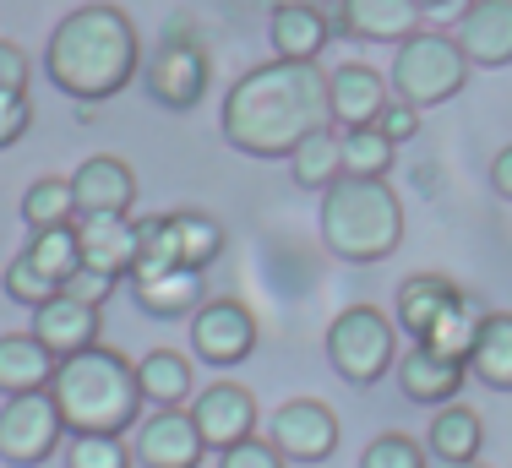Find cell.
I'll return each instance as SVG.
<instances>
[{"label":"cell","instance_id":"1","mask_svg":"<svg viewBox=\"0 0 512 468\" xmlns=\"http://www.w3.org/2000/svg\"><path fill=\"white\" fill-rule=\"evenodd\" d=\"M224 142L246 158H289L306 137L333 126L327 71L316 60H262L224 93Z\"/></svg>","mask_w":512,"mask_h":468},{"label":"cell","instance_id":"2","mask_svg":"<svg viewBox=\"0 0 512 468\" xmlns=\"http://www.w3.org/2000/svg\"><path fill=\"white\" fill-rule=\"evenodd\" d=\"M44 77L77 104H104V98L126 93L131 77H142L137 22L109 0L66 11L44 44Z\"/></svg>","mask_w":512,"mask_h":468},{"label":"cell","instance_id":"3","mask_svg":"<svg viewBox=\"0 0 512 468\" xmlns=\"http://www.w3.org/2000/svg\"><path fill=\"white\" fill-rule=\"evenodd\" d=\"M50 398L66 436H126L148 409L137 387V360H126L109 343H88L82 354H66L50 376Z\"/></svg>","mask_w":512,"mask_h":468},{"label":"cell","instance_id":"4","mask_svg":"<svg viewBox=\"0 0 512 468\" xmlns=\"http://www.w3.org/2000/svg\"><path fill=\"white\" fill-rule=\"evenodd\" d=\"M316 229H322V245L338 262L371 267V262H387L404 245V202H398V191L387 180L338 175L322 191Z\"/></svg>","mask_w":512,"mask_h":468},{"label":"cell","instance_id":"5","mask_svg":"<svg viewBox=\"0 0 512 468\" xmlns=\"http://www.w3.org/2000/svg\"><path fill=\"white\" fill-rule=\"evenodd\" d=\"M327 365L349 387H376L398 365V322L382 305H344L327 322Z\"/></svg>","mask_w":512,"mask_h":468},{"label":"cell","instance_id":"6","mask_svg":"<svg viewBox=\"0 0 512 468\" xmlns=\"http://www.w3.org/2000/svg\"><path fill=\"white\" fill-rule=\"evenodd\" d=\"M469 82V55L458 49L453 33L436 28H414L393 55V98H404L425 115V109L447 104V98L463 93Z\"/></svg>","mask_w":512,"mask_h":468},{"label":"cell","instance_id":"7","mask_svg":"<svg viewBox=\"0 0 512 468\" xmlns=\"http://www.w3.org/2000/svg\"><path fill=\"white\" fill-rule=\"evenodd\" d=\"M142 88L158 109H197L207 98V55L191 33V22L164 28V39L142 60Z\"/></svg>","mask_w":512,"mask_h":468},{"label":"cell","instance_id":"8","mask_svg":"<svg viewBox=\"0 0 512 468\" xmlns=\"http://www.w3.org/2000/svg\"><path fill=\"white\" fill-rule=\"evenodd\" d=\"M66 441L60 409L50 392H22L0 403V463L6 468H39L50 463Z\"/></svg>","mask_w":512,"mask_h":468},{"label":"cell","instance_id":"9","mask_svg":"<svg viewBox=\"0 0 512 468\" xmlns=\"http://www.w3.org/2000/svg\"><path fill=\"white\" fill-rule=\"evenodd\" d=\"M186 327H191V354H197L202 365H240V360L256 354V338H262L251 305L235 300V294L202 300Z\"/></svg>","mask_w":512,"mask_h":468},{"label":"cell","instance_id":"10","mask_svg":"<svg viewBox=\"0 0 512 468\" xmlns=\"http://www.w3.org/2000/svg\"><path fill=\"white\" fill-rule=\"evenodd\" d=\"M338 436L344 425L322 398H289L284 409H273V425H267V441L284 463H327L338 452Z\"/></svg>","mask_w":512,"mask_h":468},{"label":"cell","instance_id":"11","mask_svg":"<svg viewBox=\"0 0 512 468\" xmlns=\"http://www.w3.org/2000/svg\"><path fill=\"white\" fill-rule=\"evenodd\" d=\"M131 458L142 468H202L207 447L202 430L191 420V409H153L137 420V441H131Z\"/></svg>","mask_w":512,"mask_h":468},{"label":"cell","instance_id":"12","mask_svg":"<svg viewBox=\"0 0 512 468\" xmlns=\"http://www.w3.org/2000/svg\"><path fill=\"white\" fill-rule=\"evenodd\" d=\"M186 409L202 430L207 452H224V447H235V441L256 436V398H251V387H240V381H207Z\"/></svg>","mask_w":512,"mask_h":468},{"label":"cell","instance_id":"13","mask_svg":"<svg viewBox=\"0 0 512 468\" xmlns=\"http://www.w3.org/2000/svg\"><path fill=\"white\" fill-rule=\"evenodd\" d=\"M99 327H104L99 305H82L77 294L60 289L44 305H33V327L28 332L55 354V360H66V354H82L88 343H99Z\"/></svg>","mask_w":512,"mask_h":468},{"label":"cell","instance_id":"14","mask_svg":"<svg viewBox=\"0 0 512 468\" xmlns=\"http://www.w3.org/2000/svg\"><path fill=\"white\" fill-rule=\"evenodd\" d=\"M77 251L82 267H99L109 278H126L137 262V218L131 213H77Z\"/></svg>","mask_w":512,"mask_h":468},{"label":"cell","instance_id":"15","mask_svg":"<svg viewBox=\"0 0 512 468\" xmlns=\"http://www.w3.org/2000/svg\"><path fill=\"white\" fill-rule=\"evenodd\" d=\"M453 39L469 66H512V0H463Z\"/></svg>","mask_w":512,"mask_h":468},{"label":"cell","instance_id":"16","mask_svg":"<svg viewBox=\"0 0 512 468\" xmlns=\"http://www.w3.org/2000/svg\"><path fill=\"white\" fill-rule=\"evenodd\" d=\"M327 109H333V131L376 126V115L387 109V77L376 66H360V60L327 71Z\"/></svg>","mask_w":512,"mask_h":468},{"label":"cell","instance_id":"17","mask_svg":"<svg viewBox=\"0 0 512 468\" xmlns=\"http://www.w3.org/2000/svg\"><path fill=\"white\" fill-rule=\"evenodd\" d=\"M71 196H77V213H131L137 169L115 153H93L71 169Z\"/></svg>","mask_w":512,"mask_h":468},{"label":"cell","instance_id":"18","mask_svg":"<svg viewBox=\"0 0 512 468\" xmlns=\"http://www.w3.org/2000/svg\"><path fill=\"white\" fill-rule=\"evenodd\" d=\"M398 376V392H404L409 403H425V409H442V403H453L463 392V376H469V365L447 360V354L425 349V343H414L409 354H398L393 365Z\"/></svg>","mask_w":512,"mask_h":468},{"label":"cell","instance_id":"19","mask_svg":"<svg viewBox=\"0 0 512 468\" xmlns=\"http://www.w3.org/2000/svg\"><path fill=\"white\" fill-rule=\"evenodd\" d=\"M425 11L414 0H338V33L360 44H404Z\"/></svg>","mask_w":512,"mask_h":468},{"label":"cell","instance_id":"20","mask_svg":"<svg viewBox=\"0 0 512 468\" xmlns=\"http://www.w3.org/2000/svg\"><path fill=\"white\" fill-rule=\"evenodd\" d=\"M267 39H273L278 60H316L327 49V39H333V22L311 0H278L273 22H267Z\"/></svg>","mask_w":512,"mask_h":468},{"label":"cell","instance_id":"21","mask_svg":"<svg viewBox=\"0 0 512 468\" xmlns=\"http://www.w3.org/2000/svg\"><path fill=\"white\" fill-rule=\"evenodd\" d=\"M137 387L148 409H186L197 398V371L180 349H148L137 360Z\"/></svg>","mask_w":512,"mask_h":468},{"label":"cell","instance_id":"22","mask_svg":"<svg viewBox=\"0 0 512 468\" xmlns=\"http://www.w3.org/2000/svg\"><path fill=\"white\" fill-rule=\"evenodd\" d=\"M55 354L44 349L33 332H6L0 338V398H22V392H50Z\"/></svg>","mask_w":512,"mask_h":468},{"label":"cell","instance_id":"23","mask_svg":"<svg viewBox=\"0 0 512 468\" xmlns=\"http://www.w3.org/2000/svg\"><path fill=\"white\" fill-rule=\"evenodd\" d=\"M458 283L447 278V273H414L398 283V300H393V322L409 332V338H425L431 332V322L447 311V305L458 300Z\"/></svg>","mask_w":512,"mask_h":468},{"label":"cell","instance_id":"24","mask_svg":"<svg viewBox=\"0 0 512 468\" xmlns=\"http://www.w3.org/2000/svg\"><path fill=\"white\" fill-rule=\"evenodd\" d=\"M126 283H131L137 311L158 316V322H169V316H191L202 305V273H197V267H169V273L126 278Z\"/></svg>","mask_w":512,"mask_h":468},{"label":"cell","instance_id":"25","mask_svg":"<svg viewBox=\"0 0 512 468\" xmlns=\"http://www.w3.org/2000/svg\"><path fill=\"white\" fill-rule=\"evenodd\" d=\"M425 452H431L436 463H469L485 452V425L474 409H463V403H442V409L431 414V430H425Z\"/></svg>","mask_w":512,"mask_h":468},{"label":"cell","instance_id":"26","mask_svg":"<svg viewBox=\"0 0 512 468\" xmlns=\"http://www.w3.org/2000/svg\"><path fill=\"white\" fill-rule=\"evenodd\" d=\"M469 371L496 392H512V311H485L480 338H474Z\"/></svg>","mask_w":512,"mask_h":468},{"label":"cell","instance_id":"27","mask_svg":"<svg viewBox=\"0 0 512 468\" xmlns=\"http://www.w3.org/2000/svg\"><path fill=\"white\" fill-rule=\"evenodd\" d=\"M480 322H485L480 300H474V294H458V300L431 322V332H425V338H414V343H425V349H436V354H447V360L469 365L474 338H480Z\"/></svg>","mask_w":512,"mask_h":468},{"label":"cell","instance_id":"28","mask_svg":"<svg viewBox=\"0 0 512 468\" xmlns=\"http://www.w3.org/2000/svg\"><path fill=\"white\" fill-rule=\"evenodd\" d=\"M22 262L39 267L55 289H66V278L82 267V251H77V229L60 224V229H28V245H22Z\"/></svg>","mask_w":512,"mask_h":468},{"label":"cell","instance_id":"29","mask_svg":"<svg viewBox=\"0 0 512 468\" xmlns=\"http://www.w3.org/2000/svg\"><path fill=\"white\" fill-rule=\"evenodd\" d=\"M338 158H344V175H355V180H387L398 147L376 126H355V131H338Z\"/></svg>","mask_w":512,"mask_h":468},{"label":"cell","instance_id":"30","mask_svg":"<svg viewBox=\"0 0 512 468\" xmlns=\"http://www.w3.org/2000/svg\"><path fill=\"white\" fill-rule=\"evenodd\" d=\"M169 267H186L180 262V240H175V218L169 213L137 218V262H131L126 278H153V273H169Z\"/></svg>","mask_w":512,"mask_h":468},{"label":"cell","instance_id":"31","mask_svg":"<svg viewBox=\"0 0 512 468\" xmlns=\"http://www.w3.org/2000/svg\"><path fill=\"white\" fill-rule=\"evenodd\" d=\"M289 175H295V186L306 191H327L338 175H344V158H338V131H316V137H306L289 153Z\"/></svg>","mask_w":512,"mask_h":468},{"label":"cell","instance_id":"32","mask_svg":"<svg viewBox=\"0 0 512 468\" xmlns=\"http://www.w3.org/2000/svg\"><path fill=\"white\" fill-rule=\"evenodd\" d=\"M22 224L28 229H60L77 224V196H71V180L60 175H39L28 191H22Z\"/></svg>","mask_w":512,"mask_h":468},{"label":"cell","instance_id":"33","mask_svg":"<svg viewBox=\"0 0 512 468\" xmlns=\"http://www.w3.org/2000/svg\"><path fill=\"white\" fill-rule=\"evenodd\" d=\"M175 218V240H180V262L186 267H213L218 256H224V224H218L213 213H197V207H180Z\"/></svg>","mask_w":512,"mask_h":468},{"label":"cell","instance_id":"34","mask_svg":"<svg viewBox=\"0 0 512 468\" xmlns=\"http://www.w3.org/2000/svg\"><path fill=\"white\" fill-rule=\"evenodd\" d=\"M360 468H431V452H425V441L404 436V430H382L360 452Z\"/></svg>","mask_w":512,"mask_h":468},{"label":"cell","instance_id":"35","mask_svg":"<svg viewBox=\"0 0 512 468\" xmlns=\"http://www.w3.org/2000/svg\"><path fill=\"white\" fill-rule=\"evenodd\" d=\"M60 458H66V468H131L137 463L126 436H71Z\"/></svg>","mask_w":512,"mask_h":468},{"label":"cell","instance_id":"36","mask_svg":"<svg viewBox=\"0 0 512 468\" xmlns=\"http://www.w3.org/2000/svg\"><path fill=\"white\" fill-rule=\"evenodd\" d=\"M50 294H60V289H55V283L39 273V267H28V262H22V256L6 267V300H17V305H28V311H33V305H44Z\"/></svg>","mask_w":512,"mask_h":468},{"label":"cell","instance_id":"37","mask_svg":"<svg viewBox=\"0 0 512 468\" xmlns=\"http://www.w3.org/2000/svg\"><path fill=\"white\" fill-rule=\"evenodd\" d=\"M213 468H289V463L278 458V447H273V441L246 436V441H235V447H224V452H218V463H213Z\"/></svg>","mask_w":512,"mask_h":468},{"label":"cell","instance_id":"38","mask_svg":"<svg viewBox=\"0 0 512 468\" xmlns=\"http://www.w3.org/2000/svg\"><path fill=\"white\" fill-rule=\"evenodd\" d=\"M28 126H33V104H28V93L0 88V147H17L22 137H28Z\"/></svg>","mask_w":512,"mask_h":468},{"label":"cell","instance_id":"39","mask_svg":"<svg viewBox=\"0 0 512 468\" xmlns=\"http://www.w3.org/2000/svg\"><path fill=\"white\" fill-rule=\"evenodd\" d=\"M376 131L393 147H404V142H414V131H420V109L404 104V98H387V109L376 115Z\"/></svg>","mask_w":512,"mask_h":468},{"label":"cell","instance_id":"40","mask_svg":"<svg viewBox=\"0 0 512 468\" xmlns=\"http://www.w3.org/2000/svg\"><path fill=\"white\" fill-rule=\"evenodd\" d=\"M115 283H120V278L99 273V267H77V273L66 278V294H77L82 305H99V311H104V300L115 294Z\"/></svg>","mask_w":512,"mask_h":468},{"label":"cell","instance_id":"41","mask_svg":"<svg viewBox=\"0 0 512 468\" xmlns=\"http://www.w3.org/2000/svg\"><path fill=\"white\" fill-rule=\"evenodd\" d=\"M28 77H33V60L22 55L11 39H0V88H17V93H28Z\"/></svg>","mask_w":512,"mask_h":468},{"label":"cell","instance_id":"42","mask_svg":"<svg viewBox=\"0 0 512 468\" xmlns=\"http://www.w3.org/2000/svg\"><path fill=\"white\" fill-rule=\"evenodd\" d=\"M491 191L502 196V202H512V142L491 158Z\"/></svg>","mask_w":512,"mask_h":468},{"label":"cell","instance_id":"43","mask_svg":"<svg viewBox=\"0 0 512 468\" xmlns=\"http://www.w3.org/2000/svg\"><path fill=\"white\" fill-rule=\"evenodd\" d=\"M420 11H447V6H458V0H414Z\"/></svg>","mask_w":512,"mask_h":468},{"label":"cell","instance_id":"44","mask_svg":"<svg viewBox=\"0 0 512 468\" xmlns=\"http://www.w3.org/2000/svg\"><path fill=\"white\" fill-rule=\"evenodd\" d=\"M442 468H491L485 458H469V463H442Z\"/></svg>","mask_w":512,"mask_h":468}]
</instances>
